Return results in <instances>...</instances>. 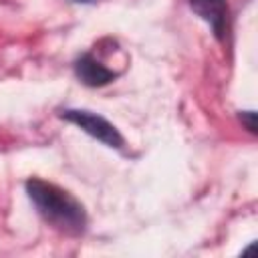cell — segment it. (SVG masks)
Instances as JSON below:
<instances>
[{
  "label": "cell",
  "mask_w": 258,
  "mask_h": 258,
  "mask_svg": "<svg viewBox=\"0 0 258 258\" xmlns=\"http://www.w3.org/2000/svg\"><path fill=\"white\" fill-rule=\"evenodd\" d=\"M26 194L34 204L38 216L52 226L56 232L64 236H81L87 230V212L83 204L69 194L67 189L58 187L56 183L30 177L26 183Z\"/></svg>",
  "instance_id": "cell-1"
},
{
  "label": "cell",
  "mask_w": 258,
  "mask_h": 258,
  "mask_svg": "<svg viewBox=\"0 0 258 258\" xmlns=\"http://www.w3.org/2000/svg\"><path fill=\"white\" fill-rule=\"evenodd\" d=\"M58 117L77 125L87 135L95 137L97 141L105 143L107 147L123 149V145H125V139L119 133V129L113 123H109L105 117H101L99 113H93V111H87V109H62L58 113Z\"/></svg>",
  "instance_id": "cell-2"
},
{
  "label": "cell",
  "mask_w": 258,
  "mask_h": 258,
  "mask_svg": "<svg viewBox=\"0 0 258 258\" xmlns=\"http://www.w3.org/2000/svg\"><path fill=\"white\" fill-rule=\"evenodd\" d=\"M73 71H75V77L85 87H91V89L105 87L119 77V71L105 67L101 60H97L93 52H83L81 56H77V60L73 62Z\"/></svg>",
  "instance_id": "cell-3"
},
{
  "label": "cell",
  "mask_w": 258,
  "mask_h": 258,
  "mask_svg": "<svg viewBox=\"0 0 258 258\" xmlns=\"http://www.w3.org/2000/svg\"><path fill=\"white\" fill-rule=\"evenodd\" d=\"M189 8L204 20L210 24L214 36L218 40H226L228 36V2L226 0H187Z\"/></svg>",
  "instance_id": "cell-4"
},
{
  "label": "cell",
  "mask_w": 258,
  "mask_h": 258,
  "mask_svg": "<svg viewBox=\"0 0 258 258\" xmlns=\"http://www.w3.org/2000/svg\"><path fill=\"white\" fill-rule=\"evenodd\" d=\"M240 121L246 125V129L250 133H256V113L254 111H240Z\"/></svg>",
  "instance_id": "cell-5"
},
{
  "label": "cell",
  "mask_w": 258,
  "mask_h": 258,
  "mask_svg": "<svg viewBox=\"0 0 258 258\" xmlns=\"http://www.w3.org/2000/svg\"><path fill=\"white\" fill-rule=\"evenodd\" d=\"M73 2H81V4H89V2H95V0H73Z\"/></svg>",
  "instance_id": "cell-6"
}]
</instances>
